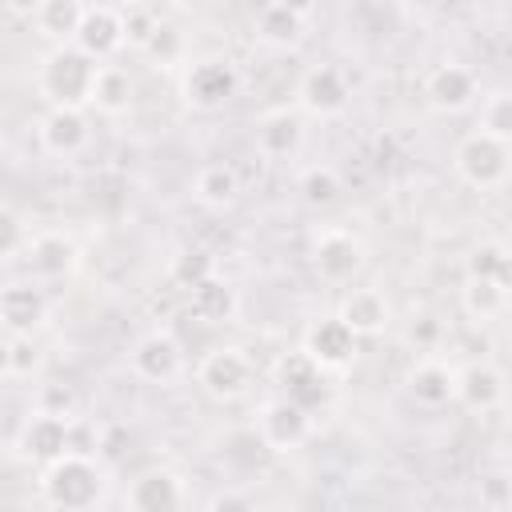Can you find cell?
Segmentation results:
<instances>
[{"instance_id":"1","label":"cell","mask_w":512,"mask_h":512,"mask_svg":"<svg viewBox=\"0 0 512 512\" xmlns=\"http://www.w3.org/2000/svg\"><path fill=\"white\" fill-rule=\"evenodd\" d=\"M100 64L80 52L76 44H56L40 68H36V92L48 100V108H80L92 104V84H96Z\"/></svg>"},{"instance_id":"2","label":"cell","mask_w":512,"mask_h":512,"mask_svg":"<svg viewBox=\"0 0 512 512\" xmlns=\"http://www.w3.org/2000/svg\"><path fill=\"white\" fill-rule=\"evenodd\" d=\"M104 488H108L104 468H100L92 456H84V452L60 456V460L48 464L44 476H40V496H44V504L56 508V512H88V508L100 504Z\"/></svg>"},{"instance_id":"3","label":"cell","mask_w":512,"mask_h":512,"mask_svg":"<svg viewBox=\"0 0 512 512\" xmlns=\"http://www.w3.org/2000/svg\"><path fill=\"white\" fill-rule=\"evenodd\" d=\"M236 88H240V72L224 56H196L180 72V96H184V104H192L200 112L224 108L236 96Z\"/></svg>"},{"instance_id":"4","label":"cell","mask_w":512,"mask_h":512,"mask_svg":"<svg viewBox=\"0 0 512 512\" xmlns=\"http://www.w3.org/2000/svg\"><path fill=\"white\" fill-rule=\"evenodd\" d=\"M456 172L472 188H496L512 172V144L488 136V132H468L456 148Z\"/></svg>"},{"instance_id":"5","label":"cell","mask_w":512,"mask_h":512,"mask_svg":"<svg viewBox=\"0 0 512 512\" xmlns=\"http://www.w3.org/2000/svg\"><path fill=\"white\" fill-rule=\"evenodd\" d=\"M256 436L272 452H292V448H300L312 436V412L300 408L288 396H276V400L260 404V412H256Z\"/></svg>"},{"instance_id":"6","label":"cell","mask_w":512,"mask_h":512,"mask_svg":"<svg viewBox=\"0 0 512 512\" xmlns=\"http://www.w3.org/2000/svg\"><path fill=\"white\" fill-rule=\"evenodd\" d=\"M272 380L280 384V396L296 400V404H300V408H308V412H316V408L328 400L324 368H320L304 348L284 352V356L276 360V368H272Z\"/></svg>"},{"instance_id":"7","label":"cell","mask_w":512,"mask_h":512,"mask_svg":"<svg viewBox=\"0 0 512 512\" xmlns=\"http://www.w3.org/2000/svg\"><path fill=\"white\" fill-rule=\"evenodd\" d=\"M196 380L216 400H240L248 392V384H252V364H248V356L240 348H212L200 360Z\"/></svg>"},{"instance_id":"8","label":"cell","mask_w":512,"mask_h":512,"mask_svg":"<svg viewBox=\"0 0 512 512\" xmlns=\"http://www.w3.org/2000/svg\"><path fill=\"white\" fill-rule=\"evenodd\" d=\"M72 452V420H60V416H48V412H32L20 428V456L28 464H56L60 456Z\"/></svg>"},{"instance_id":"9","label":"cell","mask_w":512,"mask_h":512,"mask_svg":"<svg viewBox=\"0 0 512 512\" xmlns=\"http://www.w3.org/2000/svg\"><path fill=\"white\" fill-rule=\"evenodd\" d=\"M80 52H88L96 64L108 60L112 52H120L128 44V28H124V8L116 4H88L84 8V24L72 40Z\"/></svg>"},{"instance_id":"10","label":"cell","mask_w":512,"mask_h":512,"mask_svg":"<svg viewBox=\"0 0 512 512\" xmlns=\"http://www.w3.org/2000/svg\"><path fill=\"white\" fill-rule=\"evenodd\" d=\"M348 80L340 68L332 64H312L304 76H300V88H296V100L308 116L316 120H328V116H340L348 108Z\"/></svg>"},{"instance_id":"11","label":"cell","mask_w":512,"mask_h":512,"mask_svg":"<svg viewBox=\"0 0 512 512\" xmlns=\"http://www.w3.org/2000/svg\"><path fill=\"white\" fill-rule=\"evenodd\" d=\"M312 268L320 272V280L344 284L364 268V244L344 228H328L312 244Z\"/></svg>"},{"instance_id":"12","label":"cell","mask_w":512,"mask_h":512,"mask_svg":"<svg viewBox=\"0 0 512 512\" xmlns=\"http://www.w3.org/2000/svg\"><path fill=\"white\" fill-rule=\"evenodd\" d=\"M356 332L340 320V316H324V320H312L308 332H304V352L324 368V372H336V368H348L352 356H356Z\"/></svg>"},{"instance_id":"13","label":"cell","mask_w":512,"mask_h":512,"mask_svg":"<svg viewBox=\"0 0 512 512\" xmlns=\"http://www.w3.org/2000/svg\"><path fill=\"white\" fill-rule=\"evenodd\" d=\"M424 100L436 108V112H448V116H456V112H468L472 104H476V76H472V68H464V64H436L428 76H424Z\"/></svg>"},{"instance_id":"14","label":"cell","mask_w":512,"mask_h":512,"mask_svg":"<svg viewBox=\"0 0 512 512\" xmlns=\"http://www.w3.org/2000/svg\"><path fill=\"white\" fill-rule=\"evenodd\" d=\"M48 316V296L36 280H12L0 292V324L4 332L16 336H32V328H40Z\"/></svg>"},{"instance_id":"15","label":"cell","mask_w":512,"mask_h":512,"mask_svg":"<svg viewBox=\"0 0 512 512\" xmlns=\"http://www.w3.org/2000/svg\"><path fill=\"white\" fill-rule=\"evenodd\" d=\"M124 508L128 512H180L184 508V484L168 468H148L128 484Z\"/></svg>"},{"instance_id":"16","label":"cell","mask_w":512,"mask_h":512,"mask_svg":"<svg viewBox=\"0 0 512 512\" xmlns=\"http://www.w3.org/2000/svg\"><path fill=\"white\" fill-rule=\"evenodd\" d=\"M132 372L148 384H168L176 372H180V344L172 332H148L132 344V356H128Z\"/></svg>"},{"instance_id":"17","label":"cell","mask_w":512,"mask_h":512,"mask_svg":"<svg viewBox=\"0 0 512 512\" xmlns=\"http://www.w3.org/2000/svg\"><path fill=\"white\" fill-rule=\"evenodd\" d=\"M304 28H308V8H300V4L272 0V4H260L252 12V32L268 48H292V44H300L304 40Z\"/></svg>"},{"instance_id":"18","label":"cell","mask_w":512,"mask_h":512,"mask_svg":"<svg viewBox=\"0 0 512 512\" xmlns=\"http://www.w3.org/2000/svg\"><path fill=\"white\" fill-rule=\"evenodd\" d=\"M252 140H256V152L264 160H284V156H296V148L304 144V120L300 112L292 108H276V112H264L252 128Z\"/></svg>"},{"instance_id":"19","label":"cell","mask_w":512,"mask_h":512,"mask_svg":"<svg viewBox=\"0 0 512 512\" xmlns=\"http://www.w3.org/2000/svg\"><path fill=\"white\" fill-rule=\"evenodd\" d=\"M36 132L48 156H76L88 144V120L80 108H48Z\"/></svg>"},{"instance_id":"20","label":"cell","mask_w":512,"mask_h":512,"mask_svg":"<svg viewBox=\"0 0 512 512\" xmlns=\"http://www.w3.org/2000/svg\"><path fill=\"white\" fill-rule=\"evenodd\" d=\"M456 400L472 412H492L504 400V372L488 360H472L456 372Z\"/></svg>"},{"instance_id":"21","label":"cell","mask_w":512,"mask_h":512,"mask_svg":"<svg viewBox=\"0 0 512 512\" xmlns=\"http://www.w3.org/2000/svg\"><path fill=\"white\" fill-rule=\"evenodd\" d=\"M28 268H32V276H36V284L40 280H64L72 268H76V244H72V236H64V232H40V236H32V244H28Z\"/></svg>"},{"instance_id":"22","label":"cell","mask_w":512,"mask_h":512,"mask_svg":"<svg viewBox=\"0 0 512 512\" xmlns=\"http://www.w3.org/2000/svg\"><path fill=\"white\" fill-rule=\"evenodd\" d=\"M336 316H340L356 336H376V332L388 328L392 308H388L384 292H376V288H356V292H348V296L340 300V312H336Z\"/></svg>"},{"instance_id":"23","label":"cell","mask_w":512,"mask_h":512,"mask_svg":"<svg viewBox=\"0 0 512 512\" xmlns=\"http://www.w3.org/2000/svg\"><path fill=\"white\" fill-rule=\"evenodd\" d=\"M408 396L424 408H440L456 400V368H448L444 360H420L408 372Z\"/></svg>"},{"instance_id":"24","label":"cell","mask_w":512,"mask_h":512,"mask_svg":"<svg viewBox=\"0 0 512 512\" xmlns=\"http://www.w3.org/2000/svg\"><path fill=\"white\" fill-rule=\"evenodd\" d=\"M84 8L80 0H40L32 4V28L56 44H72L80 24H84Z\"/></svg>"},{"instance_id":"25","label":"cell","mask_w":512,"mask_h":512,"mask_svg":"<svg viewBox=\"0 0 512 512\" xmlns=\"http://www.w3.org/2000/svg\"><path fill=\"white\" fill-rule=\"evenodd\" d=\"M188 312L204 324H224L236 316V288L220 276H208L204 284H196L188 292Z\"/></svg>"},{"instance_id":"26","label":"cell","mask_w":512,"mask_h":512,"mask_svg":"<svg viewBox=\"0 0 512 512\" xmlns=\"http://www.w3.org/2000/svg\"><path fill=\"white\" fill-rule=\"evenodd\" d=\"M132 92H136V84H132V72H128V68H120V64H100L96 84H92V108L104 112V116H120V112H128Z\"/></svg>"},{"instance_id":"27","label":"cell","mask_w":512,"mask_h":512,"mask_svg":"<svg viewBox=\"0 0 512 512\" xmlns=\"http://www.w3.org/2000/svg\"><path fill=\"white\" fill-rule=\"evenodd\" d=\"M192 196H196L204 208H228V204H236V196H240V176H236V168H228V164H204V168L192 176Z\"/></svg>"},{"instance_id":"28","label":"cell","mask_w":512,"mask_h":512,"mask_svg":"<svg viewBox=\"0 0 512 512\" xmlns=\"http://www.w3.org/2000/svg\"><path fill=\"white\" fill-rule=\"evenodd\" d=\"M460 304H464V312H468L472 320L488 324V320H496V316L504 312L508 292H504L496 280H464V288H460Z\"/></svg>"},{"instance_id":"29","label":"cell","mask_w":512,"mask_h":512,"mask_svg":"<svg viewBox=\"0 0 512 512\" xmlns=\"http://www.w3.org/2000/svg\"><path fill=\"white\" fill-rule=\"evenodd\" d=\"M40 368V348L32 336L4 332V352H0V372L4 380H28Z\"/></svg>"},{"instance_id":"30","label":"cell","mask_w":512,"mask_h":512,"mask_svg":"<svg viewBox=\"0 0 512 512\" xmlns=\"http://www.w3.org/2000/svg\"><path fill=\"white\" fill-rule=\"evenodd\" d=\"M300 196L312 204V208H328L336 196H340V172L332 164H312L300 172Z\"/></svg>"},{"instance_id":"31","label":"cell","mask_w":512,"mask_h":512,"mask_svg":"<svg viewBox=\"0 0 512 512\" xmlns=\"http://www.w3.org/2000/svg\"><path fill=\"white\" fill-rule=\"evenodd\" d=\"M480 132L512 144V92H492L480 104Z\"/></svg>"},{"instance_id":"32","label":"cell","mask_w":512,"mask_h":512,"mask_svg":"<svg viewBox=\"0 0 512 512\" xmlns=\"http://www.w3.org/2000/svg\"><path fill=\"white\" fill-rule=\"evenodd\" d=\"M208 276H216V264H212V256L204 252V248H184L176 260H172V280L180 284V288H196V284H204Z\"/></svg>"},{"instance_id":"33","label":"cell","mask_w":512,"mask_h":512,"mask_svg":"<svg viewBox=\"0 0 512 512\" xmlns=\"http://www.w3.org/2000/svg\"><path fill=\"white\" fill-rule=\"evenodd\" d=\"M504 256H508L504 244H496V240H480V244L464 256V272H468V280H496Z\"/></svg>"},{"instance_id":"34","label":"cell","mask_w":512,"mask_h":512,"mask_svg":"<svg viewBox=\"0 0 512 512\" xmlns=\"http://www.w3.org/2000/svg\"><path fill=\"white\" fill-rule=\"evenodd\" d=\"M144 52H148L156 64H176V60L184 56V36H180V28H172V24L156 20L152 36L144 40Z\"/></svg>"},{"instance_id":"35","label":"cell","mask_w":512,"mask_h":512,"mask_svg":"<svg viewBox=\"0 0 512 512\" xmlns=\"http://www.w3.org/2000/svg\"><path fill=\"white\" fill-rule=\"evenodd\" d=\"M32 236H24V220L16 216L12 204L0 208V256L4 260H16V252H28Z\"/></svg>"},{"instance_id":"36","label":"cell","mask_w":512,"mask_h":512,"mask_svg":"<svg viewBox=\"0 0 512 512\" xmlns=\"http://www.w3.org/2000/svg\"><path fill=\"white\" fill-rule=\"evenodd\" d=\"M36 412L72 420V412H76V396H72V388H64V384H44V388L36 392Z\"/></svg>"},{"instance_id":"37","label":"cell","mask_w":512,"mask_h":512,"mask_svg":"<svg viewBox=\"0 0 512 512\" xmlns=\"http://www.w3.org/2000/svg\"><path fill=\"white\" fill-rule=\"evenodd\" d=\"M156 20H160V16H156L152 8H144V4H124V28H128V40H132V44L144 48V40L152 36Z\"/></svg>"},{"instance_id":"38","label":"cell","mask_w":512,"mask_h":512,"mask_svg":"<svg viewBox=\"0 0 512 512\" xmlns=\"http://www.w3.org/2000/svg\"><path fill=\"white\" fill-rule=\"evenodd\" d=\"M480 504L484 508H504V504H512V480L504 476V472H484L480 476Z\"/></svg>"},{"instance_id":"39","label":"cell","mask_w":512,"mask_h":512,"mask_svg":"<svg viewBox=\"0 0 512 512\" xmlns=\"http://www.w3.org/2000/svg\"><path fill=\"white\" fill-rule=\"evenodd\" d=\"M208 512H256V504L244 496V492H216Z\"/></svg>"},{"instance_id":"40","label":"cell","mask_w":512,"mask_h":512,"mask_svg":"<svg viewBox=\"0 0 512 512\" xmlns=\"http://www.w3.org/2000/svg\"><path fill=\"white\" fill-rule=\"evenodd\" d=\"M432 336H436V320L420 316V324H412V340H432Z\"/></svg>"},{"instance_id":"41","label":"cell","mask_w":512,"mask_h":512,"mask_svg":"<svg viewBox=\"0 0 512 512\" xmlns=\"http://www.w3.org/2000/svg\"><path fill=\"white\" fill-rule=\"evenodd\" d=\"M496 284H500V288L512 296V252L504 256V264H500V272H496Z\"/></svg>"}]
</instances>
